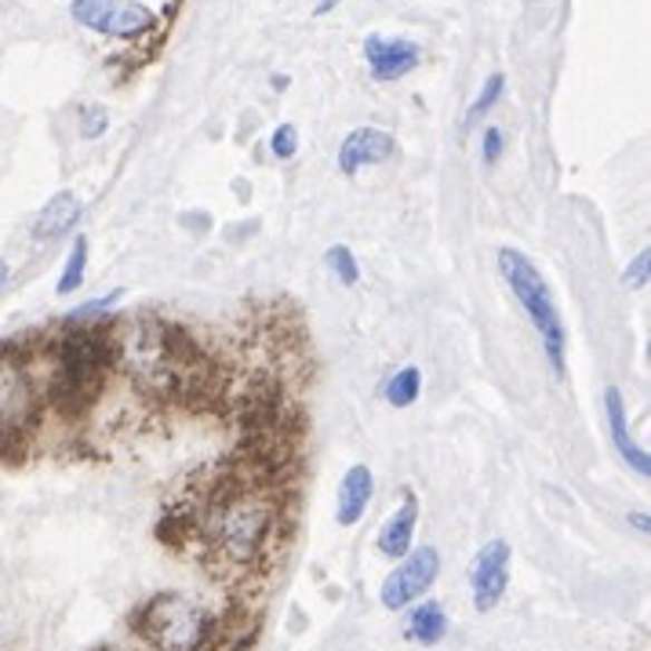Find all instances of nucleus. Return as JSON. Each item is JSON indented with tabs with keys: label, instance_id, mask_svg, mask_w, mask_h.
Returning <instances> with one entry per match:
<instances>
[{
	"label": "nucleus",
	"instance_id": "3",
	"mask_svg": "<svg viewBox=\"0 0 651 651\" xmlns=\"http://www.w3.org/2000/svg\"><path fill=\"white\" fill-rule=\"evenodd\" d=\"M498 273L506 276L509 292L517 295L524 313L532 317V324L543 339V350L550 357V365L557 376H564V350H567V331L561 321L557 302L550 295V284L543 281V273L535 270V262L517 252V247H498Z\"/></svg>",
	"mask_w": 651,
	"mask_h": 651
},
{
	"label": "nucleus",
	"instance_id": "7",
	"mask_svg": "<svg viewBox=\"0 0 651 651\" xmlns=\"http://www.w3.org/2000/svg\"><path fill=\"white\" fill-rule=\"evenodd\" d=\"M69 16L103 37H138L157 22L143 0H74Z\"/></svg>",
	"mask_w": 651,
	"mask_h": 651
},
{
	"label": "nucleus",
	"instance_id": "10",
	"mask_svg": "<svg viewBox=\"0 0 651 651\" xmlns=\"http://www.w3.org/2000/svg\"><path fill=\"white\" fill-rule=\"evenodd\" d=\"M397 157V138L382 128H353L339 146V172L357 175L368 164H386Z\"/></svg>",
	"mask_w": 651,
	"mask_h": 651
},
{
	"label": "nucleus",
	"instance_id": "14",
	"mask_svg": "<svg viewBox=\"0 0 651 651\" xmlns=\"http://www.w3.org/2000/svg\"><path fill=\"white\" fill-rule=\"evenodd\" d=\"M77 218H80L77 193H69V190L55 193V197L40 207V215L33 223V237L37 241H59V237H66V233L77 226Z\"/></svg>",
	"mask_w": 651,
	"mask_h": 651
},
{
	"label": "nucleus",
	"instance_id": "5",
	"mask_svg": "<svg viewBox=\"0 0 651 651\" xmlns=\"http://www.w3.org/2000/svg\"><path fill=\"white\" fill-rule=\"evenodd\" d=\"M37 415V382L26 360L0 353V440L22 437Z\"/></svg>",
	"mask_w": 651,
	"mask_h": 651
},
{
	"label": "nucleus",
	"instance_id": "27",
	"mask_svg": "<svg viewBox=\"0 0 651 651\" xmlns=\"http://www.w3.org/2000/svg\"><path fill=\"white\" fill-rule=\"evenodd\" d=\"M4 281H8V262L0 259V288H4Z\"/></svg>",
	"mask_w": 651,
	"mask_h": 651
},
{
	"label": "nucleus",
	"instance_id": "21",
	"mask_svg": "<svg viewBox=\"0 0 651 651\" xmlns=\"http://www.w3.org/2000/svg\"><path fill=\"white\" fill-rule=\"evenodd\" d=\"M106 128H109V114H106V106L91 103V106L80 109V135H85V138H99Z\"/></svg>",
	"mask_w": 651,
	"mask_h": 651
},
{
	"label": "nucleus",
	"instance_id": "16",
	"mask_svg": "<svg viewBox=\"0 0 651 651\" xmlns=\"http://www.w3.org/2000/svg\"><path fill=\"white\" fill-rule=\"evenodd\" d=\"M419 393H422V371L415 365L393 371V376L382 382V397L390 408H411L415 400H419Z\"/></svg>",
	"mask_w": 651,
	"mask_h": 651
},
{
	"label": "nucleus",
	"instance_id": "1",
	"mask_svg": "<svg viewBox=\"0 0 651 651\" xmlns=\"http://www.w3.org/2000/svg\"><path fill=\"white\" fill-rule=\"evenodd\" d=\"M201 532L215 557L233 567H259L281 535V506L266 492L230 484L212 495L201 517Z\"/></svg>",
	"mask_w": 651,
	"mask_h": 651
},
{
	"label": "nucleus",
	"instance_id": "12",
	"mask_svg": "<svg viewBox=\"0 0 651 651\" xmlns=\"http://www.w3.org/2000/svg\"><path fill=\"white\" fill-rule=\"evenodd\" d=\"M371 495H376V477H371L368 466H350L346 477L339 480V495H336V521L342 528H353V524L368 514Z\"/></svg>",
	"mask_w": 651,
	"mask_h": 651
},
{
	"label": "nucleus",
	"instance_id": "24",
	"mask_svg": "<svg viewBox=\"0 0 651 651\" xmlns=\"http://www.w3.org/2000/svg\"><path fill=\"white\" fill-rule=\"evenodd\" d=\"M336 4H339V0H321V4L313 8V16H328V11L336 8Z\"/></svg>",
	"mask_w": 651,
	"mask_h": 651
},
{
	"label": "nucleus",
	"instance_id": "23",
	"mask_svg": "<svg viewBox=\"0 0 651 651\" xmlns=\"http://www.w3.org/2000/svg\"><path fill=\"white\" fill-rule=\"evenodd\" d=\"M648 270H651V255H648V247H644V252L630 262V270L622 273V284H626V288H644L648 284Z\"/></svg>",
	"mask_w": 651,
	"mask_h": 651
},
{
	"label": "nucleus",
	"instance_id": "4",
	"mask_svg": "<svg viewBox=\"0 0 651 651\" xmlns=\"http://www.w3.org/2000/svg\"><path fill=\"white\" fill-rule=\"evenodd\" d=\"M117 360L114 336L95 328H77L74 336L59 342V365H55V393L66 397V405H85L95 397L106 376V365Z\"/></svg>",
	"mask_w": 651,
	"mask_h": 651
},
{
	"label": "nucleus",
	"instance_id": "13",
	"mask_svg": "<svg viewBox=\"0 0 651 651\" xmlns=\"http://www.w3.org/2000/svg\"><path fill=\"white\" fill-rule=\"evenodd\" d=\"M415 528H419V498L408 492L405 503H400L379 528V553L382 557H390V561L405 557V553L411 550V543H415Z\"/></svg>",
	"mask_w": 651,
	"mask_h": 651
},
{
	"label": "nucleus",
	"instance_id": "28",
	"mask_svg": "<svg viewBox=\"0 0 651 651\" xmlns=\"http://www.w3.org/2000/svg\"><path fill=\"white\" fill-rule=\"evenodd\" d=\"M109 651H138V648H109Z\"/></svg>",
	"mask_w": 651,
	"mask_h": 651
},
{
	"label": "nucleus",
	"instance_id": "25",
	"mask_svg": "<svg viewBox=\"0 0 651 651\" xmlns=\"http://www.w3.org/2000/svg\"><path fill=\"white\" fill-rule=\"evenodd\" d=\"M633 528L637 532H648V514H633Z\"/></svg>",
	"mask_w": 651,
	"mask_h": 651
},
{
	"label": "nucleus",
	"instance_id": "15",
	"mask_svg": "<svg viewBox=\"0 0 651 651\" xmlns=\"http://www.w3.org/2000/svg\"><path fill=\"white\" fill-rule=\"evenodd\" d=\"M405 637H408L411 644H426V648L440 644L448 637V615H445V608H440L437 601L415 604L408 622H405Z\"/></svg>",
	"mask_w": 651,
	"mask_h": 651
},
{
	"label": "nucleus",
	"instance_id": "19",
	"mask_svg": "<svg viewBox=\"0 0 651 651\" xmlns=\"http://www.w3.org/2000/svg\"><path fill=\"white\" fill-rule=\"evenodd\" d=\"M503 91H506V77L503 74H492L488 80H484V88H480V95L474 99V106H469V114H466V124H474V120H480L484 114H492V106L503 99Z\"/></svg>",
	"mask_w": 651,
	"mask_h": 651
},
{
	"label": "nucleus",
	"instance_id": "8",
	"mask_svg": "<svg viewBox=\"0 0 651 651\" xmlns=\"http://www.w3.org/2000/svg\"><path fill=\"white\" fill-rule=\"evenodd\" d=\"M509 543L503 538H492L477 550V557L469 561V597H474V612H495V604L506 597L509 586Z\"/></svg>",
	"mask_w": 651,
	"mask_h": 651
},
{
	"label": "nucleus",
	"instance_id": "22",
	"mask_svg": "<svg viewBox=\"0 0 651 651\" xmlns=\"http://www.w3.org/2000/svg\"><path fill=\"white\" fill-rule=\"evenodd\" d=\"M503 149H506L503 132H498V128H484V146H480L484 168H492V164H498V157H503Z\"/></svg>",
	"mask_w": 651,
	"mask_h": 651
},
{
	"label": "nucleus",
	"instance_id": "6",
	"mask_svg": "<svg viewBox=\"0 0 651 651\" xmlns=\"http://www.w3.org/2000/svg\"><path fill=\"white\" fill-rule=\"evenodd\" d=\"M437 575H440V553L434 546L408 550L379 590L382 608L386 612H405L408 604L426 597V590L437 583Z\"/></svg>",
	"mask_w": 651,
	"mask_h": 651
},
{
	"label": "nucleus",
	"instance_id": "26",
	"mask_svg": "<svg viewBox=\"0 0 651 651\" xmlns=\"http://www.w3.org/2000/svg\"><path fill=\"white\" fill-rule=\"evenodd\" d=\"M270 85H273L276 91H284V88H288V77H273V80H270Z\"/></svg>",
	"mask_w": 651,
	"mask_h": 651
},
{
	"label": "nucleus",
	"instance_id": "18",
	"mask_svg": "<svg viewBox=\"0 0 651 651\" xmlns=\"http://www.w3.org/2000/svg\"><path fill=\"white\" fill-rule=\"evenodd\" d=\"M324 262H328V270L336 273L346 288H353V284L360 281V266H357V259H353V252H350V247H346V244L328 247Z\"/></svg>",
	"mask_w": 651,
	"mask_h": 651
},
{
	"label": "nucleus",
	"instance_id": "9",
	"mask_svg": "<svg viewBox=\"0 0 651 651\" xmlns=\"http://www.w3.org/2000/svg\"><path fill=\"white\" fill-rule=\"evenodd\" d=\"M365 59H368L371 77H376L379 85H393V80L408 77L411 69H419L422 48L415 45V40H408V37H379V33H371L365 40Z\"/></svg>",
	"mask_w": 651,
	"mask_h": 651
},
{
	"label": "nucleus",
	"instance_id": "11",
	"mask_svg": "<svg viewBox=\"0 0 651 651\" xmlns=\"http://www.w3.org/2000/svg\"><path fill=\"white\" fill-rule=\"evenodd\" d=\"M604 411H608V434H612V445L622 455V463L633 466V474L648 477L651 474V455L637 445L633 434H630V422H626V400H622L619 386H608L604 390Z\"/></svg>",
	"mask_w": 651,
	"mask_h": 651
},
{
	"label": "nucleus",
	"instance_id": "17",
	"mask_svg": "<svg viewBox=\"0 0 651 651\" xmlns=\"http://www.w3.org/2000/svg\"><path fill=\"white\" fill-rule=\"evenodd\" d=\"M85 276H88V241H85V237H77L74 247H69V255H66L62 276H59V295H74V292H80Z\"/></svg>",
	"mask_w": 651,
	"mask_h": 651
},
{
	"label": "nucleus",
	"instance_id": "2",
	"mask_svg": "<svg viewBox=\"0 0 651 651\" xmlns=\"http://www.w3.org/2000/svg\"><path fill=\"white\" fill-rule=\"evenodd\" d=\"M138 633L157 651H215L218 648V619L204 604L183 593H161L138 612Z\"/></svg>",
	"mask_w": 651,
	"mask_h": 651
},
{
	"label": "nucleus",
	"instance_id": "20",
	"mask_svg": "<svg viewBox=\"0 0 651 651\" xmlns=\"http://www.w3.org/2000/svg\"><path fill=\"white\" fill-rule=\"evenodd\" d=\"M270 149H273L276 161H292L299 154V128L295 124H281V128H276L273 138H270Z\"/></svg>",
	"mask_w": 651,
	"mask_h": 651
}]
</instances>
